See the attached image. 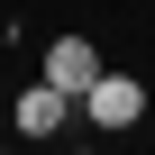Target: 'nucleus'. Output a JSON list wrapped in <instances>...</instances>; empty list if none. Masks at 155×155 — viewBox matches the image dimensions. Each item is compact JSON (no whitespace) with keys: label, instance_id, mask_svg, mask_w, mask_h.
I'll return each instance as SVG.
<instances>
[{"label":"nucleus","instance_id":"nucleus-1","mask_svg":"<svg viewBox=\"0 0 155 155\" xmlns=\"http://www.w3.org/2000/svg\"><path fill=\"white\" fill-rule=\"evenodd\" d=\"M137 119H146V82L137 73H101L82 91V128H137Z\"/></svg>","mask_w":155,"mask_h":155},{"label":"nucleus","instance_id":"nucleus-3","mask_svg":"<svg viewBox=\"0 0 155 155\" xmlns=\"http://www.w3.org/2000/svg\"><path fill=\"white\" fill-rule=\"evenodd\" d=\"M37 73H46V82H55V91H73V101H82V91L101 82V73H110V64H101V46H91V37H55Z\"/></svg>","mask_w":155,"mask_h":155},{"label":"nucleus","instance_id":"nucleus-2","mask_svg":"<svg viewBox=\"0 0 155 155\" xmlns=\"http://www.w3.org/2000/svg\"><path fill=\"white\" fill-rule=\"evenodd\" d=\"M64 128H82V101H73V91H55L46 73H37V82L18 91V137H64Z\"/></svg>","mask_w":155,"mask_h":155}]
</instances>
